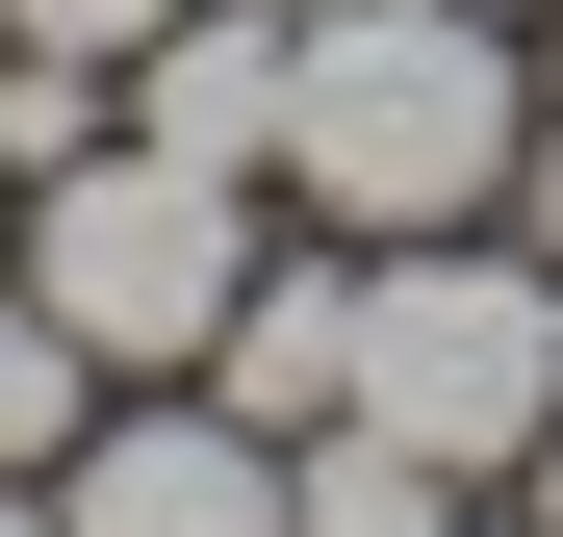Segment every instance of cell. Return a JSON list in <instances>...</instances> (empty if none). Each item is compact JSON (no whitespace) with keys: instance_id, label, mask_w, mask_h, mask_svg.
Returning <instances> with one entry per match:
<instances>
[{"instance_id":"obj_11","label":"cell","mask_w":563,"mask_h":537,"mask_svg":"<svg viewBox=\"0 0 563 537\" xmlns=\"http://www.w3.org/2000/svg\"><path fill=\"white\" fill-rule=\"evenodd\" d=\"M512 512H538V537H563V435H538V461H512Z\"/></svg>"},{"instance_id":"obj_4","label":"cell","mask_w":563,"mask_h":537,"mask_svg":"<svg viewBox=\"0 0 563 537\" xmlns=\"http://www.w3.org/2000/svg\"><path fill=\"white\" fill-rule=\"evenodd\" d=\"M52 537H282V435L206 384H103V435L52 461Z\"/></svg>"},{"instance_id":"obj_3","label":"cell","mask_w":563,"mask_h":537,"mask_svg":"<svg viewBox=\"0 0 563 537\" xmlns=\"http://www.w3.org/2000/svg\"><path fill=\"white\" fill-rule=\"evenodd\" d=\"M358 435H410V461H461V486H512L563 435V256L512 205L358 256Z\"/></svg>"},{"instance_id":"obj_10","label":"cell","mask_w":563,"mask_h":537,"mask_svg":"<svg viewBox=\"0 0 563 537\" xmlns=\"http://www.w3.org/2000/svg\"><path fill=\"white\" fill-rule=\"evenodd\" d=\"M512 231H538V256H563V103H538V154H512Z\"/></svg>"},{"instance_id":"obj_2","label":"cell","mask_w":563,"mask_h":537,"mask_svg":"<svg viewBox=\"0 0 563 537\" xmlns=\"http://www.w3.org/2000/svg\"><path fill=\"white\" fill-rule=\"evenodd\" d=\"M0 282L103 358V384H206V333H231V282H256V179L103 128V154H52V179H26V256H0Z\"/></svg>"},{"instance_id":"obj_15","label":"cell","mask_w":563,"mask_h":537,"mask_svg":"<svg viewBox=\"0 0 563 537\" xmlns=\"http://www.w3.org/2000/svg\"><path fill=\"white\" fill-rule=\"evenodd\" d=\"M512 26H563V0H512Z\"/></svg>"},{"instance_id":"obj_6","label":"cell","mask_w":563,"mask_h":537,"mask_svg":"<svg viewBox=\"0 0 563 537\" xmlns=\"http://www.w3.org/2000/svg\"><path fill=\"white\" fill-rule=\"evenodd\" d=\"M206 410H256V435H333V410H358V256H333V231L231 282V333H206Z\"/></svg>"},{"instance_id":"obj_1","label":"cell","mask_w":563,"mask_h":537,"mask_svg":"<svg viewBox=\"0 0 563 537\" xmlns=\"http://www.w3.org/2000/svg\"><path fill=\"white\" fill-rule=\"evenodd\" d=\"M538 154V52L512 0H308V77H282V205L333 256L385 231H487Z\"/></svg>"},{"instance_id":"obj_9","label":"cell","mask_w":563,"mask_h":537,"mask_svg":"<svg viewBox=\"0 0 563 537\" xmlns=\"http://www.w3.org/2000/svg\"><path fill=\"white\" fill-rule=\"evenodd\" d=\"M154 26H179V0H0V52H103V77H129Z\"/></svg>"},{"instance_id":"obj_5","label":"cell","mask_w":563,"mask_h":537,"mask_svg":"<svg viewBox=\"0 0 563 537\" xmlns=\"http://www.w3.org/2000/svg\"><path fill=\"white\" fill-rule=\"evenodd\" d=\"M282 77H308V0H179V26L129 52V128L154 154H231L256 205H282Z\"/></svg>"},{"instance_id":"obj_7","label":"cell","mask_w":563,"mask_h":537,"mask_svg":"<svg viewBox=\"0 0 563 537\" xmlns=\"http://www.w3.org/2000/svg\"><path fill=\"white\" fill-rule=\"evenodd\" d=\"M461 512H487V486H461V461H410V435H282V537H461Z\"/></svg>"},{"instance_id":"obj_13","label":"cell","mask_w":563,"mask_h":537,"mask_svg":"<svg viewBox=\"0 0 563 537\" xmlns=\"http://www.w3.org/2000/svg\"><path fill=\"white\" fill-rule=\"evenodd\" d=\"M461 537H538V512H512V486H487V512H461Z\"/></svg>"},{"instance_id":"obj_14","label":"cell","mask_w":563,"mask_h":537,"mask_svg":"<svg viewBox=\"0 0 563 537\" xmlns=\"http://www.w3.org/2000/svg\"><path fill=\"white\" fill-rule=\"evenodd\" d=\"M0 256H26V179H0Z\"/></svg>"},{"instance_id":"obj_8","label":"cell","mask_w":563,"mask_h":537,"mask_svg":"<svg viewBox=\"0 0 563 537\" xmlns=\"http://www.w3.org/2000/svg\"><path fill=\"white\" fill-rule=\"evenodd\" d=\"M77 435H103V358H77V333H52L26 282H0V486H52Z\"/></svg>"},{"instance_id":"obj_12","label":"cell","mask_w":563,"mask_h":537,"mask_svg":"<svg viewBox=\"0 0 563 537\" xmlns=\"http://www.w3.org/2000/svg\"><path fill=\"white\" fill-rule=\"evenodd\" d=\"M0 537H52V486H0Z\"/></svg>"}]
</instances>
